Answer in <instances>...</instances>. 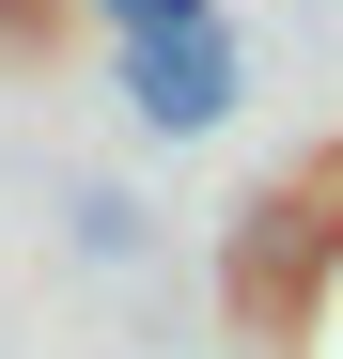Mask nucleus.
Returning <instances> with one entry per match:
<instances>
[{
  "label": "nucleus",
  "instance_id": "obj_1",
  "mask_svg": "<svg viewBox=\"0 0 343 359\" xmlns=\"http://www.w3.org/2000/svg\"><path fill=\"white\" fill-rule=\"evenodd\" d=\"M234 94H250V47L188 16V32H125V109L156 141H203V126H234Z\"/></svg>",
  "mask_w": 343,
  "mask_h": 359
},
{
  "label": "nucleus",
  "instance_id": "obj_3",
  "mask_svg": "<svg viewBox=\"0 0 343 359\" xmlns=\"http://www.w3.org/2000/svg\"><path fill=\"white\" fill-rule=\"evenodd\" d=\"M63 234H78V266H141V250H156V219H141L125 188H78V203H63Z\"/></svg>",
  "mask_w": 343,
  "mask_h": 359
},
{
  "label": "nucleus",
  "instance_id": "obj_2",
  "mask_svg": "<svg viewBox=\"0 0 343 359\" xmlns=\"http://www.w3.org/2000/svg\"><path fill=\"white\" fill-rule=\"evenodd\" d=\"M312 266H328V203H297V188H281V203H234V250H218V281H234V313H297V297H312Z\"/></svg>",
  "mask_w": 343,
  "mask_h": 359
},
{
  "label": "nucleus",
  "instance_id": "obj_4",
  "mask_svg": "<svg viewBox=\"0 0 343 359\" xmlns=\"http://www.w3.org/2000/svg\"><path fill=\"white\" fill-rule=\"evenodd\" d=\"M94 16H109V47H125V32H188V16H218V0H94Z\"/></svg>",
  "mask_w": 343,
  "mask_h": 359
}]
</instances>
